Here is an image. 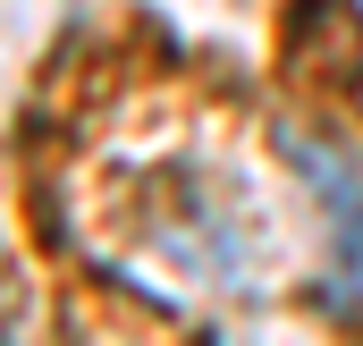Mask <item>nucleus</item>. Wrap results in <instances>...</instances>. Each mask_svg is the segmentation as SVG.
<instances>
[{
	"mask_svg": "<svg viewBox=\"0 0 363 346\" xmlns=\"http://www.w3.org/2000/svg\"><path fill=\"white\" fill-rule=\"evenodd\" d=\"M279 152L321 194L330 237H338V279H347V296H363V161L347 144H330V135H304V127H279Z\"/></svg>",
	"mask_w": 363,
	"mask_h": 346,
	"instance_id": "1",
	"label": "nucleus"
}]
</instances>
